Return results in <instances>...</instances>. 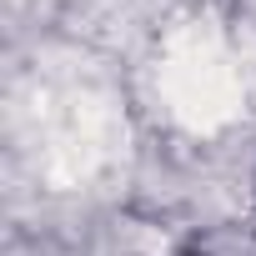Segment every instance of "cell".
I'll return each mask as SVG.
<instances>
[{
    "label": "cell",
    "mask_w": 256,
    "mask_h": 256,
    "mask_svg": "<svg viewBox=\"0 0 256 256\" xmlns=\"http://www.w3.org/2000/svg\"><path fill=\"white\" fill-rule=\"evenodd\" d=\"M191 256H201V251H191Z\"/></svg>",
    "instance_id": "obj_1"
}]
</instances>
